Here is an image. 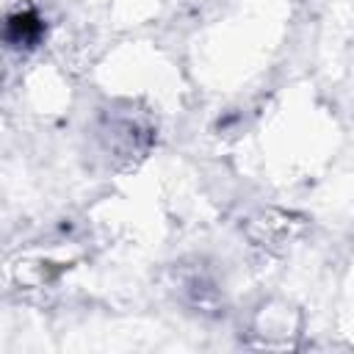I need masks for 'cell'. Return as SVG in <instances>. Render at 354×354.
I'll list each match as a JSON object with an SVG mask.
<instances>
[{"label":"cell","mask_w":354,"mask_h":354,"mask_svg":"<svg viewBox=\"0 0 354 354\" xmlns=\"http://www.w3.org/2000/svg\"><path fill=\"white\" fill-rule=\"evenodd\" d=\"M41 33H44V22L33 11L8 17L6 19V30H3L6 41H11V44H36Z\"/></svg>","instance_id":"6da1fadb"}]
</instances>
